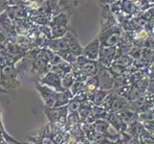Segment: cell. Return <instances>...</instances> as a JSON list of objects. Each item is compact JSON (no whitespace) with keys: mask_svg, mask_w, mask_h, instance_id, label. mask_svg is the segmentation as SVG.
<instances>
[{"mask_svg":"<svg viewBox=\"0 0 154 144\" xmlns=\"http://www.w3.org/2000/svg\"><path fill=\"white\" fill-rule=\"evenodd\" d=\"M21 75L17 67L8 65L1 68L0 71V87L9 92V90H15L20 87Z\"/></svg>","mask_w":154,"mask_h":144,"instance_id":"cell-1","label":"cell"},{"mask_svg":"<svg viewBox=\"0 0 154 144\" xmlns=\"http://www.w3.org/2000/svg\"><path fill=\"white\" fill-rule=\"evenodd\" d=\"M123 32V29L119 24L114 25L108 29L100 30L97 36L100 40V46L116 47L120 43Z\"/></svg>","mask_w":154,"mask_h":144,"instance_id":"cell-2","label":"cell"},{"mask_svg":"<svg viewBox=\"0 0 154 144\" xmlns=\"http://www.w3.org/2000/svg\"><path fill=\"white\" fill-rule=\"evenodd\" d=\"M72 66L79 69L87 78H91L98 73L100 67L102 66L100 65L98 61L88 60V59L84 58L82 55H81L76 58V61L72 65Z\"/></svg>","mask_w":154,"mask_h":144,"instance_id":"cell-3","label":"cell"},{"mask_svg":"<svg viewBox=\"0 0 154 144\" xmlns=\"http://www.w3.org/2000/svg\"><path fill=\"white\" fill-rule=\"evenodd\" d=\"M45 107V106H44ZM45 115L48 118L50 124H60V125H66V119L68 115L67 107H52L48 108L45 107L43 109Z\"/></svg>","mask_w":154,"mask_h":144,"instance_id":"cell-4","label":"cell"},{"mask_svg":"<svg viewBox=\"0 0 154 144\" xmlns=\"http://www.w3.org/2000/svg\"><path fill=\"white\" fill-rule=\"evenodd\" d=\"M98 78V85L99 89L107 90L110 91L114 88V77L109 72L108 68L100 66L98 73L96 74Z\"/></svg>","mask_w":154,"mask_h":144,"instance_id":"cell-5","label":"cell"},{"mask_svg":"<svg viewBox=\"0 0 154 144\" xmlns=\"http://www.w3.org/2000/svg\"><path fill=\"white\" fill-rule=\"evenodd\" d=\"M30 63H31L30 73L36 77L38 82L40 78H42L46 73H48L50 71L51 66H50L48 60H44V59H36V60H31Z\"/></svg>","mask_w":154,"mask_h":144,"instance_id":"cell-6","label":"cell"},{"mask_svg":"<svg viewBox=\"0 0 154 144\" xmlns=\"http://www.w3.org/2000/svg\"><path fill=\"white\" fill-rule=\"evenodd\" d=\"M35 89L38 91L42 102H43V105L45 107H48V108L54 107L57 97V91H55L53 88L44 86V85H41L39 83L35 84Z\"/></svg>","mask_w":154,"mask_h":144,"instance_id":"cell-7","label":"cell"},{"mask_svg":"<svg viewBox=\"0 0 154 144\" xmlns=\"http://www.w3.org/2000/svg\"><path fill=\"white\" fill-rule=\"evenodd\" d=\"M116 56H117V46L116 47L100 46L98 62L102 66L108 68L112 65Z\"/></svg>","mask_w":154,"mask_h":144,"instance_id":"cell-8","label":"cell"},{"mask_svg":"<svg viewBox=\"0 0 154 144\" xmlns=\"http://www.w3.org/2000/svg\"><path fill=\"white\" fill-rule=\"evenodd\" d=\"M38 83L53 88L57 92H60V91H63V90H64L61 86V79L57 75H56L55 73H53L51 71L46 73L43 77L40 78Z\"/></svg>","mask_w":154,"mask_h":144,"instance_id":"cell-9","label":"cell"},{"mask_svg":"<svg viewBox=\"0 0 154 144\" xmlns=\"http://www.w3.org/2000/svg\"><path fill=\"white\" fill-rule=\"evenodd\" d=\"M64 38H65L66 42H67L68 50L70 51L75 57L81 56L82 54L83 47L81 45V43H79V41L78 40V37H77V34L74 33L73 31L69 30L67 33L64 35Z\"/></svg>","mask_w":154,"mask_h":144,"instance_id":"cell-10","label":"cell"},{"mask_svg":"<svg viewBox=\"0 0 154 144\" xmlns=\"http://www.w3.org/2000/svg\"><path fill=\"white\" fill-rule=\"evenodd\" d=\"M100 40L98 37H96L91 42L83 47L82 49V56L84 58L88 59V60H93V61H98L99 57V51H100Z\"/></svg>","mask_w":154,"mask_h":144,"instance_id":"cell-11","label":"cell"},{"mask_svg":"<svg viewBox=\"0 0 154 144\" xmlns=\"http://www.w3.org/2000/svg\"><path fill=\"white\" fill-rule=\"evenodd\" d=\"M103 120L107 121L108 124L113 128V129L118 133V134H121V133L125 132L127 125L125 123H124L122 119L118 116L116 113L115 114H109L106 113L103 116Z\"/></svg>","mask_w":154,"mask_h":144,"instance_id":"cell-12","label":"cell"},{"mask_svg":"<svg viewBox=\"0 0 154 144\" xmlns=\"http://www.w3.org/2000/svg\"><path fill=\"white\" fill-rule=\"evenodd\" d=\"M120 4H121V13L126 18L130 19L132 18L137 17L140 14L135 3L132 0H120Z\"/></svg>","mask_w":154,"mask_h":144,"instance_id":"cell-13","label":"cell"},{"mask_svg":"<svg viewBox=\"0 0 154 144\" xmlns=\"http://www.w3.org/2000/svg\"><path fill=\"white\" fill-rule=\"evenodd\" d=\"M70 14L61 12L57 15H54L49 22V27H64L69 29V21H70Z\"/></svg>","mask_w":154,"mask_h":144,"instance_id":"cell-14","label":"cell"},{"mask_svg":"<svg viewBox=\"0 0 154 144\" xmlns=\"http://www.w3.org/2000/svg\"><path fill=\"white\" fill-rule=\"evenodd\" d=\"M60 12H64L72 14L73 11L79 6L84 4L87 0H57Z\"/></svg>","mask_w":154,"mask_h":144,"instance_id":"cell-15","label":"cell"},{"mask_svg":"<svg viewBox=\"0 0 154 144\" xmlns=\"http://www.w3.org/2000/svg\"><path fill=\"white\" fill-rule=\"evenodd\" d=\"M116 114H118V116L122 119V121H123L124 123H125L127 126L134 123V122H137L138 119H139V114L128 109H123Z\"/></svg>","mask_w":154,"mask_h":144,"instance_id":"cell-16","label":"cell"},{"mask_svg":"<svg viewBox=\"0 0 154 144\" xmlns=\"http://www.w3.org/2000/svg\"><path fill=\"white\" fill-rule=\"evenodd\" d=\"M50 71L55 73L60 78L66 75L67 73H70L72 71V65L67 62L62 61L60 63H58L57 66H53L50 68Z\"/></svg>","mask_w":154,"mask_h":144,"instance_id":"cell-17","label":"cell"},{"mask_svg":"<svg viewBox=\"0 0 154 144\" xmlns=\"http://www.w3.org/2000/svg\"><path fill=\"white\" fill-rule=\"evenodd\" d=\"M74 97L73 94L69 89H64L63 91L57 92V97H56V102L54 104V107L57 108V107H64L67 106L68 103L70 102V100Z\"/></svg>","mask_w":154,"mask_h":144,"instance_id":"cell-18","label":"cell"},{"mask_svg":"<svg viewBox=\"0 0 154 144\" xmlns=\"http://www.w3.org/2000/svg\"><path fill=\"white\" fill-rule=\"evenodd\" d=\"M111 91H112V90H111ZM127 102H128L127 99L123 98V97H120V96H117L114 93V97H113L112 103H111V106H110V109L108 110V113L109 114H115V113H118V111L121 110L125 109L126 105H127Z\"/></svg>","mask_w":154,"mask_h":144,"instance_id":"cell-19","label":"cell"},{"mask_svg":"<svg viewBox=\"0 0 154 144\" xmlns=\"http://www.w3.org/2000/svg\"><path fill=\"white\" fill-rule=\"evenodd\" d=\"M99 88V85H98V78L97 75H95L91 78H89L87 81L84 84V88L82 89V92H84L87 96V98H89L90 96H92L93 93L96 91Z\"/></svg>","mask_w":154,"mask_h":144,"instance_id":"cell-20","label":"cell"},{"mask_svg":"<svg viewBox=\"0 0 154 144\" xmlns=\"http://www.w3.org/2000/svg\"><path fill=\"white\" fill-rule=\"evenodd\" d=\"M110 91H107V90H103V89H97L96 91L93 93L92 96H90L88 98L89 101L95 105V106H102L103 102L104 101V99L106 98V96L108 95Z\"/></svg>","mask_w":154,"mask_h":144,"instance_id":"cell-21","label":"cell"},{"mask_svg":"<svg viewBox=\"0 0 154 144\" xmlns=\"http://www.w3.org/2000/svg\"><path fill=\"white\" fill-rule=\"evenodd\" d=\"M0 136H2L5 139L7 140L8 143H13V144H22L21 141H18L17 139H15L14 136H11L9 133L7 132V130L5 129V126L2 120V110L1 107H0Z\"/></svg>","mask_w":154,"mask_h":144,"instance_id":"cell-22","label":"cell"},{"mask_svg":"<svg viewBox=\"0 0 154 144\" xmlns=\"http://www.w3.org/2000/svg\"><path fill=\"white\" fill-rule=\"evenodd\" d=\"M81 123V119H79V115L78 111H74V113L68 114L67 119H66V128L68 130H71L79 126Z\"/></svg>","mask_w":154,"mask_h":144,"instance_id":"cell-23","label":"cell"},{"mask_svg":"<svg viewBox=\"0 0 154 144\" xmlns=\"http://www.w3.org/2000/svg\"><path fill=\"white\" fill-rule=\"evenodd\" d=\"M112 63L125 66V67H129L132 66V63H133V59L129 55H121V56H117Z\"/></svg>","mask_w":154,"mask_h":144,"instance_id":"cell-24","label":"cell"},{"mask_svg":"<svg viewBox=\"0 0 154 144\" xmlns=\"http://www.w3.org/2000/svg\"><path fill=\"white\" fill-rule=\"evenodd\" d=\"M153 1L154 0H134L133 2L135 3L138 11L141 13L153 7Z\"/></svg>","mask_w":154,"mask_h":144,"instance_id":"cell-25","label":"cell"},{"mask_svg":"<svg viewBox=\"0 0 154 144\" xmlns=\"http://www.w3.org/2000/svg\"><path fill=\"white\" fill-rule=\"evenodd\" d=\"M112 91L117 96H120V97L127 99V98H128V95H129V91H130V85H125V86H122V87H119V88H113ZM127 101H128V100H127Z\"/></svg>","mask_w":154,"mask_h":144,"instance_id":"cell-26","label":"cell"},{"mask_svg":"<svg viewBox=\"0 0 154 144\" xmlns=\"http://www.w3.org/2000/svg\"><path fill=\"white\" fill-rule=\"evenodd\" d=\"M45 4L47 5V7L49 8V10H50V12H51L53 17H54V15L58 14L60 13H61L57 0H46Z\"/></svg>","mask_w":154,"mask_h":144,"instance_id":"cell-27","label":"cell"},{"mask_svg":"<svg viewBox=\"0 0 154 144\" xmlns=\"http://www.w3.org/2000/svg\"><path fill=\"white\" fill-rule=\"evenodd\" d=\"M56 54H57L58 56H60V57L61 58V60H62V61L67 62H69V63H71V65H73V63L75 62L76 58H77V57L74 56L68 49H67V50L60 51V52H57V53H56Z\"/></svg>","mask_w":154,"mask_h":144,"instance_id":"cell-28","label":"cell"},{"mask_svg":"<svg viewBox=\"0 0 154 144\" xmlns=\"http://www.w3.org/2000/svg\"><path fill=\"white\" fill-rule=\"evenodd\" d=\"M60 79H61V86H62L63 89H69L72 87L74 82H75V79H74L72 72L67 73L66 75L61 77Z\"/></svg>","mask_w":154,"mask_h":144,"instance_id":"cell-29","label":"cell"},{"mask_svg":"<svg viewBox=\"0 0 154 144\" xmlns=\"http://www.w3.org/2000/svg\"><path fill=\"white\" fill-rule=\"evenodd\" d=\"M125 85H129L128 74L114 77V88H119V87H122V86H125Z\"/></svg>","mask_w":154,"mask_h":144,"instance_id":"cell-30","label":"cell"},{"mask_svg":"<svg viewBox=\"0 0 154 144\" xmlns=\"http://www.w3.org/2000/svg\"><path fill=\"white\" fill-rule=\"evenodd\" d=\"M84 84H85V83L79 82V81H75V82H74V84L72 85V87L69 88V90L71 91V93L73 94V96H75L78 93L82 91V89L84 88Z\"/></svg>","mask_w":154,"mask_h":144,"instance_id":"cell-31","label":"cell"},{"mask_svg":"<svg viewBox=\"0 0 154 144\" xmlns=\"http://www.w3.org/2000/svg\"><path fill=\"white\" fill-rule=\"evenodd\" d=\"M139 114V119L138 121L139 122H144V121H147V120H153V109L144 111V113L138 114Z\"/></svg>","mask_w":154,"mask_h":144,"instance_id":"cell-32","label":"cell"},{"mask_svg":"<svg viewBox=\"0 0 154 144\" xmlns=\"http://www.w3.org/2000/svg\"><path fill=\"white\" fill-rule=\"evenodd\" d=\"M142 125L144 126L145 130H146L148 133L154 135V120H147V121H144L141 122Z\"/></svg>","mask_w":154,"mask_h":144,"instance_id":"cell-33","label":"cell"},{"mask_svg":"<svg viewBox=\"0 0 154 144\" xmlns=\"http://www.w3.org/2000/svg\"><path fill=\"white\" fill-rule=\"evenodd\" d=\"M46 0H29L27 2H24L25 5L29 8H33V9H35L36 7L38 6V5L44 3Z\"/></svg>","mask_w":154,"mask_h":144,"instance_id":"cell-34","label":"cell"},{"mask_svg":"<svg viewBox=\"0 0 154 144\" xmlns=\"http://www.w3.org/2000/svg\"><path fill=\"white\" fill-rule=\"evenodd\" d=\"M117 0H97L98 5L99 6H102V5H111L112 3H114Z\"/></svg>","mask_w":154,"mask_h":144,"instance_id":"cell-35","label":"cell"},{"mask_svg":"<svg viewBox=\"0 0 154 144\" xmlns=\"http://www.w3.org/2000/svg\"><path fill=\"white\" fill-rule=\"evenodd\" d=\"M10 6V0H0V9L5 11Z\"/></svg>","mask_w":154,"mask_h":144,"instance_id":"cell-36","label":"cell"},{"mask_svg":"<svg viewBox=\"0 0 154 144\" xmlns=\"http://www.w3.org/2000/svg\"><path fill=\"white\" fill-rule=\"evenodd\" d=\"M0 144H8L7 140L2 136H0Z\"/></svg>","mask_w":154,"mask_h":144,"instance_id":"cell-37","label":"cell"},{"mask_svg":"<svg viewBox=\"0 0 154 144\" xmlns=\"http://www.w3.org/2000/svg\"><path fill=\"white\" fill-rule=\"evenodd\" d=\"M9 92L6 91V90H4L1 87H0V94H8Z\"/></svg>","mask_w":154,"mask_h":144,"instance_id":"cell-38","label":"cell"},{"mask_svg":"<svg viewBox=\"0 0 154 144\" xmlns=\"http://www.w3.org/2000/svg\"><path fill=\"white\" fill-rule=\"evenodd\" d=\"M17 3V0H10V6H12V5H14Z\"/></svg>","mask_w":154,"mask_h":144,"instance_id":"cell-39","label":"cell"},{"mask_svg":"<svg viewBox=\"0 0 154 144\" xmlns=\"http://www.w3.org/2000/svg\"><path fill=\"white\" fill-rule=\"evenodd\" d=\"M138 142H139V143H138V144H148V143H146V142H143V141H138Z\"/></svg>","mask_w":154,"mask_h":144,"instance_id":"cell-40","label":"cell"},{"mask_svg":"<svg viewBox=\"0 0 154 144\" xmlns=\"http://www.w3.org/2000/svg\"><path fill=\"white\" fill-rule=\"evenodd\" d=\"M18 1H23V2H27V1H29V0H17V2Z\"/></svg>","mask_w":154,"mask_h":144,"instance_id":"cell-41","label":"cell"},{"mask_svg":"<svg viewBox=\"0 0 154 144\" xmlns=\"http://www.w3.org/2000/svg\"><path fill=\"white\" fill-rule=\"evenodd\" d=\"M0 71H1V68H0Z\"/></svg>","mask_w":154,"mask_h":144,"instance_id":"cell-42","label":"cell"},{"mask_svg":"<svg viewBox=\"0 0 154 144\" xmlns=\"http://www.w3.org/2000/svg\"><path fill=\"white\" fill-rule=\"evenodd\" d=\"M132 1H134V0H132Z\"/></svg>","mask_w":154,"mask_h":144,"instance_id":"cell-43","label":"cell"}]
</instances>
